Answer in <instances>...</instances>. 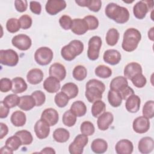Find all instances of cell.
I'll list each match as a JSON object with an SVG mask.
<instances>
[{
    "mask_svg": "<svg viewBox=\"0 0 154 154\" xmlns=\"http://www.w3.org/2000/svg\"><path fill=\"white\" fill-rule=\"evenodd\" d=\"M105 13L108 17L117 23H125L129 19V12L128 10L114 2H110L106 5Z\"/></svg>",
    "mask_w": 154,
    "mask_h": 154,
    "instance_id": "cell-1",
    "label": "cell"
},
{
    "mask_svg": "<svg viewBox=\"0 0 154 154\" xmlns=\"http://www.w3.org/2000/svg\"><path fill=\"white\" fill-rule=\"evenodd\" d=\"M105 85L102 81L92 79L89 80L86 84L85 95L88 101L93 103L102 99V93L105 91Z\"/></svg>",
    "mask_w": 154,
    "mask_h": 154,
    "instance_id": "cell-2",
    "label": "cell"
},
{
    "mask_svg": "<svg viewBox=\"0 0 154 154\" xmlns=\"http://www.w3.org/2000/svg\"><path fill=\"white\" fill-rule=\"evenodd\" d=\"M141 39V32L137 29L128 28L124 32L122 47L126 52H132L137 49Z\"/></svg>",
    "mask_w": 154,
    "mask_h": 154,
    "instance_id": "cell-3",
    "label": "cell"
},
{
    "mask_svg": "<svg viewBox=\"0 0 154 154\" xmlns=\"http://www.w3.org/2000/svg\"><path fill=\"white\" fill-rule=\"evenodd\" d=\"M84 51L83 43L78 40H73L61 50L62 57L66 61H72Z\"/></svg>",
    "mask_w": 154,
    "mask_h": 154,
    "instance_id": "cell-4",
    "label": "cell"
},
{
    "mask_svg": "<svg viewBox=\"0 0 154 154\" xmlns=\"http://www.w3.org/2000/svg\"><path fill=\"white\" fill-rule=\"evenodd\" d=\"M54 54L51 49L48 47H41L36 50L34 59L36 63L41 66H46L52 60Z\"/></svg>",
    "mask_w": 154,
    "mask_h": 154,
    "instance_id": "cell-5",
    "label": "cell"
},
{
    "mask_svg": "<svg viewBox=\"0 0 154 154\" xmlns=\"http://www.w3.org/2000/svg\"><path fill=\"white\" fill-rule=\"evenodd\" d=\"M102 43L101 38L97 35L93 36L90 38L87 50V57L89 60L94 61L99 58Z\"/></svg>",
    "mask_w": 154,
    "mask_h": 154,
    "instance_id": "cell-6",
    "label": "cell"
},
{
    "mask_svg": "<svg viewBox=\"0 0 154 154\" xmlns=\"http://www.w3.org/2000/svg\"><path fill=\"white\" fill-rule=\"evenodd\" d=\"M0 62L2 65L15 66L19 62V55L13 49H1L0 51Z\"/></svg>",
    "mask_w": 154,
    "mask_h": 154,
    "instance_id": "cell-7",
    "label": "cell"
},
{
    "mask_svg": "<svg viewBox=\"0 0 154 154\" xmlns=\"http://www.w3.org/2000/svg\"><path fill=\"white\" fill-rule=\"evenodd\" d=\"M88 138L84 134H78L73 141L69 146V151L71 154H81L84 147L87 144Z\"/></svg>",
    "mask_w": 154,
    "mask_h": 154,
    "instance_id": "cell-8",
    "label": "cell"
},
{
    "mask_svg": "<svg viewBox=\"0 0 154 154\" xmlns=\"http://www.w3.org/2000/svg\"><path fill=\"white\" fill-rule=\"evenodd\" d=\"M152 1H140L137 2L133 7L134 16L138 19H144L148 11L153 8Z\"/></svg>",
    "mask_w": 154,
    "mask_h": 154,
    "instance_id": "cell-9",
    "label": "cell"
},
{
    "mask_svg": "<svg viewBox=\"0 0 154 154\" xmlns=\"http://www.w3.org/2000/svg\"><path fill=\"white\" fill-rule=\"evenodd\" d=\"M12 45L21 51H26L30 48L32 41L30 37L26 34H18L14 36L11 40Z\"/></svg>",
    "mask_w": 154,
    "mask_h": 154,
    "instance_id": "cell-10",
    "label": "cell"
},
{
    "mask_svg": "<svg viewBox=\"0 0 154 154\" xmlns=\"http://www.w3.org/2000/svg\"><path fill=\"white\" fill-rule=\"evenodd\" d=\"M66 2L63 0H49L48 1L45 9L50 15H55L66 7Z\"/></svg>",
    "mask_w": 154,
    "mask_h": 154,
    "instance_id": "cell-11",
    "label": "cell"
},
{
    "mask_svg": "<svg viewBox=\"0 0 154 154\" xmlns=\"http://www.w3.org/2000/svg\"><path fill=\"white\" fill-rule=\"evenodd\" d=\"M132 128L135 132L138 134H144L150 128V122L147 118L144 116L138 117L134 120Z\"/></svg>",
    "mask_w": 154,
    "mask_h": 154,
    "instance_id": "cell-12",
    "label": "cell"
},
{
    "mask_svg": "<svg viewBox=\"0 0 154 154\" xmlns=\"http://www.w3.org/2000/svg\"><path fill=\"white\" fill-rule=\"evenodd\" d=\"M41 119L45 121L50 126H53L58 123L59 115L55 109L49 108L42 112Z\"/></svg>",
    "mask_w": 154,
    "mask_h": 154,
    "instance_id": "cell-13",
    "label": "cell"
},
{
    "mask_svg": "<svg viewBox=\"0 0 154 154\" xmlns=\"http://www.w3.org/2000/svg\"><path fill=\"white\" fill-rule=\"evenodd\" d=\"M49 126L45 121L41 119L37 121L34 125V132L37 137L39 139L47 138L50 133Z\"/></svg>",
    "mask_w": 154,
    "mask_h": 154,
    "instance_id": "cell-14",
    "label": "cell"
},
{
    "mask_svg": "<svg viewBox=\"0 0 154 154\" xmlns=\"http://www.w3.org/2000/svg\"><path fill=\"white\" fill-rule=\"evenodd\" d=\"M114 120V116L110 112H104L98 117L97 124L98 128L101 131L107 130Z\"/></svg>",
    "mask_w": 154,
    "mask_h": 154,
    "instance_id": "cell-15",
    "label": "cell"
},
{
    "mask_svg": "<svg viewBox=\"0 0 154 154\" xmlns=\"http://www.w3.org/2000/svg\"><path fill=\"white\" fill-rule=\"evenodd\" d=\"M49 74L50 76L56 78L60 81L65 78L66 76V70L63 64L59 63H55L50 66Z\"/></svg>",
    "mask_w": 154,
    "mask_h": 154,
    "instance_id": "cell-16",
    "label": "cell"
},
{
    "mask_svg": "<svg viewBox=\"0 0 154 154\" xmlns=\"http://www.w3.org/2000/svg\"><path fill=\"white\" fill-rule=\"evenodd\" d=\"M103 61L110 65L114 66L119 63L121 60L120 53L116 49H108L105 51L103 55Z\"/></svg>",
    "mask_w": 154,
    "mask_h": 154,
    "instance_id": "cell-17",
    "label": "cell"
},
{
    "mask_svg": "<svg viewBox=\"0 0 154 154\" xmlns=\"http://www.w3.org/2000/svg\"><path fill=\"white\" fill-rule=\"evenodd\" d=\"M115 149L117 154H131L133 152L134 146L129 140L123 139L117 143Z\"/></svg>",
    "mask_w": 154,
    "mask_h": 154,
    "instance_id": "cell-18",
    "label": "cell"
},
{
    "mask_svg": "<svg viewBox=\"0 0 154 154\" xmlns=\"http://www.w3.org/2000/svg\"><path fill=\"white\" fill-rule=\"evenodd\" d=\"M141 66L136 62H131L128 64L124 69V76L126 79H131L135 75L142 73Z\"/></svg>",
    "mask_w": 154,
    "mask_h": 154,
    "instance_id": "cell-19",
    "label": "cell"
},
{
    "mask_svg": "<svg viewBox=\"0 0 154 154\" xmlns=\"http://www.w3.org/2000/svg\"><path fill=\"white\" fill-rule=\"evenodd\" d=\"M154 148V141L152 138L145 137L138 142V149L140 153L147 154L152 152Z\"/></svg>",
    "mask_w": 154,
    "mask_h": 154,
    "instance_id": "cell-20",
    "label": "cell"
},
{
    "mask_svg": "<svg viewBox=\"0 0 154 154\" xmlns=\"http://www.w3.org/2000/svg\"><path fill=\"white\" fill-rule=\"evenodd\" d=\"M125 107L127 111L131 113L138 112L140 108L141 100L138 96L132 94L126 100Z\"/></svg>",
    "mask_w": 154,
    "mask_h": 154,
    "instance_id": "cell-21",
    "label": "cell"
},
{
    "mask_svg": "<svg viewBox=\"0 0 154 154\" xmlns=\"http://www.w3.org/2000/svg\"><path fill=\"white\" fill-rule=\"evenodd\" d=\"M43 86L48 93H54L60 90V82L56 78L50 76L44 81Z\"/></svg>",
    "mask_w": 154,
    "mask_h": 154,
    "instance_id": "cell-22",
    "label": "cell"
},
{
    "mask_svg": "<svg viewBox=\"0 0 154 154\" xmlns=\"http://www.w3.org/2000/svg\"><path fill=\"white\" fill-rule=\"evenodd\" d=\"M72 31L76 35H82L88 30V26L84 19H74L72 20Z\"/></svg>",
    "mask_w": 154,
    "mask_h": 154,
    "instance_id": "cell-23",
    "label": "cell"
},
{
    "mask_svg": "<svg viewBox=\"0 0 154 154\" xmlns=\"http://www.w3.org/2000/svg\"><path fill=\"white\" fill-rule=\"evenodd\" d=\"M43 72L40 69H32L26 75L27 81L32 85L39 84L43 79Z\"/></svg>",
    "mask_w": 154,
    "mask_h": 154,
    "instance_id": "cell-24",
    "label": "cell"
},
{
    "mask_svg": "<svg viewBox=\"0 0 154 154\" xmlns=\"http://www.w3.org/2000/svg\"><path fill=\"white\" fill-rule=\"evenodd\" d=\"M128 85L127 79L125 76H119L112 79L109 84V88L111 90L121 91Z\"/></svg>",
    "mask_w": 154,
    "mask_h": 154,
    "instance_id": "cell-25",
    "label": "cell"
},
{
    "mask_svg": "<svg viewBox=\"0 0 154 154\" xmlns=\"http://www.w3.org/2000/svg\"><path fill=\"white\" fill-rule=\"evenodd\" d=\"M35 106V101L31 95H25L20 97V102L18 105L19 108L23 111H29Z\"/></svg>",
    "mask_w": 154,
    "mask_h": 154,
    "instance_id": "cell-26",
    "label": "cell"
},
{
    "mask_svg": "<svg viewBox=\"0 0 154 154\" xmlns=\"http://www.w3.org/2000/svg\"><path fill=\"white\" fill-rule=\"evenodd\" d=\"M107 149L108 143L103 139H95L92 141L91 144V149L95 153H103L107 150Z\"/></svg>",
    "mask_w": 154,
    "mask_h": 154,
    "instance_id": "cell-27",
    "label": "cell"
},
{
    "mask_svg": "<svg viewBox=\"0 0 154 154\" xmlns=\"http://www.w3.org/2000/svg\"><path fill=\"white\" fill-rule=\"evenodd\" d=\"M11 91L14 94H19L27 89V84L25 80L21 77H16L12 80Z\"/></svg>",
    "mask_w": 154,
    "mask_h": 154,
    "instance_id": "cell-28",
    "label": "cell"
},
{
    "mask_svg": "<svg viewBox=\"0 0 154 154\" xmlns=\"http://www.w3.org/2000/svg\"><path fill=\"white\" fill-rule=\"evenodd\" d=\"M61 90L68 96L69 99L75 98L79 92L78 86L73 82L66 83L63 85Z\"/></svg>",
    "mask_w": 154,
    "mask_h": 154,
    "instance_id": "cell-29",
    "label": "cell"
},
{
    "mask_svg": "<svg viewBox=\"0 0 154 154\" xmlns=\"http://www.w3.org/2000/svg\"><path fill=\"white\" fill-rule=\"evenodd\" d=\"M10 120L14 126H23L26 121V115L23 112L17 110L11 114Z\"/></svg>",
    "mask_w": 154,
    "mask_h": 154,
    "instance_id": "cell-30",
    "label": "cell"
},
{
    "mask_svg": "<svg viewBox=\"0 0 154 154\" xmlns=\"http://www.w3.org/2000/svg\"><path fill=\"white\" fill-rule=\"evenodd\" d=\"M122 97L117 91L110 89L108 93V100L112 107H119L122 103Z\"/></svg>",
    "mask_w": 154,
    "mask_h": 154,
    "instance_id": "cell-31",
    "label": "cell"
},
{
    "mask_svg": "<svg viewBox=\"0 0 154 154\" xmlns=\"http://www.w3.org/2000/svg\"><path fill=\"white\" fill-rule=\"evenodd\" d=\"M53 138L58 143H65L69 139L70 133L65 128H57L53 132Z\"/></svg>",
    "mask_w": 154,
    "mask_h": 154,
    "instance_id": "cell-32",
    "label": "cell"
},
{
    "mask_svg": "<svg viewBox=\"0 0 154 154\" xmlns=\"http://www.w3.org/2000/svg\"><path fill=\"white\" fill-rule=\"evenodd\" d=\"M70 109L76 115V117H80L84 116L86 114L87 106L81 100H76L72 104Z\"/></svg>",
    "mask_w": 154,
    "mask_h": 154,
    "instance_id": "cell-33",
    "label": "cell"
},
{
    "mask_svg": "<svg viewBox=\"0 0 154 154\" xmlns=\"http://www.w3.org/2000/svg\"><path fill=\"white\" fill-rule=\"evenodd\" d=\"M120 34L117 29L114 28H111L107 31L105 38L106 42L109 46H113L117 43Z\"/></svg>",
    "mask_w": 154,
    "mask_h": 154,
    "instance_id": "cell-34",
    "label": "cell"
},
{
    "mask_svg": "<svg viewBox=\"0 0 154 154\" xmlns=\"http://www.w3.org/2000/svg\"><path fill=\"white\" fill-rule=\"evenodd\" d=\"M106 109L105 103L101 100H98L93 102L91 106V112L94 117H98L102 114H103Z\"/></svg>",
    "mask_w": 154,
    "mask_h": 154,
    "instance_id": "cell-35",
    "label": "cell"
},
{
    "mask_svg": "<svg viewBox=\"0 0 154 154\" xmlns=\"http://www.w3.org/2000/svg\"><path fill=\"white\" fill-rule=\"evenodd\" d=\"M14 135L18 136L20 138L22 145H29L33 141V137L31 133L26 130L19 131L16 132Z\"/></svg>",
    "mask_w": 154,
    "mask_h": 154,
    "instance_id": "cell-36",
    "label": "cell"
},
{
    "mask_svg": "<svg viewBox=\"0 0 154 154\" xmlns=\"http://www.w3.org/2000/svg\"><path fill=\"white\" fill-rule=\"evenodd\" d=\"M62 122L65 126L72 127L76 123V116L70 109L67 110L63 116Z\"/></svg>",
    "mask_w": 154,
    "mask_h": 154,
    "instance_id": "cell-37",
    "label": "cell"
},
{
    "mask_svg": "<svg viewBox=\"0 0 154 154\" xmlns=\"http://www.w3.org/2000/svg\"><path fill=\"white\" fill-rule=\"evenodd\" d=\"M73 77L77 81H83L87 76V70L86 68L82 65L76 66L73 70Z\"/></svg>",
    "mask_w": 154,
    "mask_h": 154,
    "instance_id": "cell-38",
    "label": "cell"
},
{
    "mask_svg": "<svg viewBox=\"0 0 154 154\" xmlns=\"http://www.w3.org/2000/svg\"><path fill=\"white\" fill-rule=\"evenodd\" d=\"M94 72L97 76L101 78H108L112 75V70L105 65L98 66L95 69Z\"/></svg>",
    "mask_w": 154,
    "mask_h": 154,
    "instance_id": "cell-39",
    "label": "cell"
},
{
    "mask_svg": "<svg viewBox=\"0 0 154 154\" xmlns=\"http://www.w3.org/2000/svg\"><path fill=\"white\" fill-rule=\"evenodd\" d=\"M21 145L22 144L20 138L16 135L9 137L5 141V146L10 147L13 151L17 150Z\"/></svg>",
    "mask_w": 154,
    "mask_h": 154,
    "instance_id": "cell-40",
    "label": "cell"
},
{
    "mask_svg": "<svg viewBox=\"0 0 154 154\" xmlns=\"http://www.w3.org/2000/svg\"><path fill=\"white\" fill-rule=\"evenodd\" d=\"M143 115L144 117L152 119L154 116V102L153 100L147 101L143 108Z\"/></svg>",
    "mask_w": 154,
    "mask_h": 154,
    "instance_id": "cell-41",
    "label": "cell"
},
{
    "mask_svg": "<svg viewBox=\"0 0 154 154\" xmlns=\"http://www.w3.org/2000/svg\"><path fill=\"white\" fill-rule=\"evenodd\" d=\"M3 102L9 108H12L19 105L20 97L16 94H10L4 99Z\"/></svg>",
    "mask_w": 154,
    "mask_h": 154,
    "instance_id": "cell-42",
    "label": "cell"
},
{
    "mask_svg": "<svg viewBox=\"0 0 154 154\" xmlns=\"http://www.w3.org/2000/svg\"><path fill=\"white\" fill-rule=\"evenodd\" d=\"M6 28L10 33L17 32L20 28V25L19 19L16 18H10L6 23Z\"/></svg>",
    "mask_w": 154,
    "mask_h": 154,
    "instance_id": "cell-43",
    "label": "cell"
},
{
    "mask_svg": "<svg viewBox=\"0 0 154 154\" xmlns=\"http://www.w3.org/2000/svg\"><path fill=\"white\" fill-rule=\"evenodd\" d=\"M69 100V98L68 96L62 91L57 93L54 97L55 104L60 108L65 107L67 105Z\"/></svg>",
    "mask_w": 154,
    "mask_h": 154,
    "instance_id": "cell-44",
    "label": "cell"
},
{
    "mask_svg": "<svg viewBox=\"0 0 154 154\" xmlns=\"http://www.w3.org/2000/svg\"><path fill=\"white\" fill-rule=\"evenodd\" d=\"M80 131L82 134L87 136H90L94 133L95 128L91 122L89 121H85L81 123Z\"/></svg>",
    "mask_w": 154,
    "mask_h": 154,
    "instance_id": "cell-45",
    "label": "cell"
},
{
    "mask_svg": "<svg viewBox=\"0 0 154 154\" xmlns=\"http://www.w3.org/2000/svg\"><path fill=\"white\" fill-rule=\"evenodd\" d=\"M131 80L133 85L137 88L144 87L147 82V79L143 73L137 74Z\"/></svg>",
    "mask_w": 154,
    "mask_h": 154,
    "instance_id": "cell-46",
    "label": "cell"
},
{
    "mask_svg": "<svg viewBox=\"0 0 154 154\" xmlns=\"http://www.w3.org/2000/svg\"><path fill=\"white\" fill-rule=\"evenodd\" d=\"M84 20L85 21L88 30H94L99 26V20L94 16L88 15L84 17Z\"/></svg>",
    "mask_w": 154,
    "mask_h": 154,
    "instance_id": "cell-47",
    "label": "cell"
},
{
    "mask_svg": "<svg viewBox=\"0 0 154 154\" xmlns=\"http://www.w3.org/2000/svg\"><path fill=\"white\" fill-rule=\"evenodd\" d=\"M31 96L33 97L35 101V106H40L46 100L45 94L41 90H36L32 93Z\"/></svg>",
    "mask_w": 154,
    "mask_h": 154,
    "instance_id": "cell-48",
    "label": "cell"
},
{
    "mask_svg": "<svg viewBox=\"0 0 154 154\" xmlns=\"http://www.w3.org/2000/svg\"><path fill=\"white\" fill-rule=\"evenodd\" d=\"M59 23L63 29L65 30H69L71 29L72 20L69 16L63 15L59 19Z\"/></svg>",
    "mask_w": 154,
    "mask_h": 154,
    "instance_id": "cell-49",
    "label": "cell"
},
{
    "mask_svg": "<svg viewBox=\"0 0 154 154\" xmlns=\"http://www.w3.org/2000/svg\"><path fill=\"white\" fill-rule=\"evenodd\" d=\"M20 28L23 29H27L29 28L32 23V20L31 17L28 14H23L21 16L19 19Z\"/></svg>",
    "mask_w": 154,
    "mask_h": 154,
    "instance_id": "cell-50",
    "label": "cell"
},
{
    "mask_svg": "<svg viewBox=\"0 0 154 154\" xmlns=\"http://www.w3.org/2000/svg\"><path fill=\"white\" fill-rule=\"evenodd\" d=\"M12 89V81L9 78H3L0 80V91L6 93Z\"/></svg>",
    "mask_w": 154,
    "mask_h": 154,
    "instance_id": "cell-51",
    "label": "cell"
},
{
    "mask_svg": "<svg viewBox=\"0 0 154 154\" xmlns=\"http://www.w3.org/2000/svg\"><path fill=\"white\" fill-rule=\"evenodd\" d=\"M102 6V2L100 0H87V7L92 11L97 12Z\"/></svg>",
    "mask_w": 154,
    "mask_h": 154,
    "instance_id": "cell-52",
    "label": "cell"
},
{
    "mask_svg": "<svg viewBox=\"0 0 154 154\" xmlns=\"http://www.w3.org/2000/svg\"><path fill=\"white\" fill-rule=\"evenodd\" d=\"M14 6L16 10L22 13L26 10L28 7V2L26 1L22 0H16L14 1Z\"/></svg>",
    "mask_w": 154,
    "mask_h": 154,
    "instance_id": "cell-53",
    "label": "cell"
},
{
    "mask_svg": "<svg viewBox=\"0 0 154 154\" xmlns=\"http://www.w3.org/2000/svg\"><path fill=\"white\" fill-rule=\"evenodd\" d=\"M29 8L32 13L35 14H40L42 11V5L37 1H31L29 4Z\"/></svg>",
    "mask_w": 154,
    "mask_h": 154,
    "instance_id": "cell-54",
    "label": "cell"
},
{
    "mask_svg": "<svg viewBox=\"0 0 154 154\" xmlns=\"http://www.w3.org/2000/svg\"><path fill=\"white\" fill-rule=\"evenodd\" d=\"M119 93L121 94L122 99L123 100H126L130 96L134 94V90L131 87H130L129 85H128L126 87H125L123 90H122Z\"/></svg>",
    "mask_w": 154,
    "mask_h": 154,
    "instance_id": "cell-55",
    "label": "cell"
},
{
    "mask_svg": "<svg viewBox=\"0 0 154 154\" xmlns=\"http://www.w3.org/2000/svg\"><path fill=\"white\" fill-rule=\"evenodd\" d=\"M9 108L4 103L3 100L0 102V118H6L9 113Z\"/></svg>",
    "mask_w": 154,
    "mask_h": 154,
    "instance_id": "cell-56",
    "label": "cell"
},
{
    "mask_svg": "<svg viewBox=\"0 0 154 154\" xmlns=\"http://www.w3.org/2000/svg\"><path fill=\"white\" fill-rule=\"evenodd\" d=\"M0 139H2L8 132V126L4 123H0Z\"/></svg>",
    "mask_w": 154,
    "mask_h": 154,
    "instance_id": "cell-57",
    "label": "cell"
},
{
    "mask_svg": "<svg viewBox=\"0 0 154 154\" xmlns=\"http://www.w3.org/2000/svg\"><path fill=\"white\" fill-rule=\"evenodd\" d=\"M40 153H45V154H55L56 152L54 150V149L52 147H46L43 149L41 152H40Z\"/></svg>",
    "mask_w": 154,
    "mask_h": 154,
    "instance_id": "cell-58",
    "label": "cell"
},
{
    "mask_svg": "<svg viewBox=\"0 0 154 154\" xmlns=\"http://www.w3.org/2000/svg\"><path fill=\"white\" fill-rule=\"evenodd\" d=\"M0 153L1 154H13V150H12L10 147H8L7 146H5L2 147L1 150H0Z\"/></svg>",
    "mask_w": 154,
    "mask_h": 154,
    "instance_id": "cell-59",
    "label": "cell"
},
{
    "mask_svg": "<svg viewBox=\"0 0 154 154\" xmlns=\"http://www.w3.org/2000/svg\"><path fill=\"white\" fill-rule=\"evenodd\" d=\"M153 29L154 27H152L150 30L148 31V37L150 40L153 41Z\"/></svg>",
    "mask_w": 154,
    "mask_h": 154,
    "instance_id": "cell-60",
    "label": "cell"
}]
</instances>
